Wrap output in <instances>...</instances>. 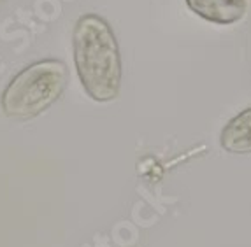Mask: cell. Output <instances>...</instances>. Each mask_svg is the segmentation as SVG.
Returning <instances> with one entry per match:
<instances>
[{
  "label": "cell",
  "mask_w": 251,
  "mask_h": 247,
  "mask_svg": "<svg viewBox=\"0 0 251 247\" xmlns=\"http://www.w3.org/2000/svg\"><path fill=\"white\" fill-rule=\"evenodd\" d=\"M0 2H2V0H0Z\"/></svg>",
  "instance_id": "5b68a950"
},
{
  "label": "cell",
  "mask_w": 251,
  "mask_h": 247,
  "mask_svg": "<svg viewBox=\"0 0 251 247\" xmlns=\"http://www.w3.org/2000/svg\"><path fill=\"white\" fill-rule=\"evenodd\" d=\"M67 84V67L58 60L35 62L11 79L0 105L5 116L30 119L50 109L62 96Z\"/></svg>",
  "instance_id": "7a4b0ae2"
},
{
  "label": "cell",
  "mask_w": 251,
  "mask_h": 247,
  "mask_svg": "<svg viewBox=\"0 0 251 247\" xmlns=\"http://www.w3.org/2000/svg\"><path fill=\"white\" fill-rule=\"evenodd\" d=\"M222 146L230 153H251V107L226 123L222 130Z\"/></svg>",
  "instance_id": "277c9868"
},
{
  "label": "cell",
  "mask_w": 251,
  "mask_h": 247,
  "mask_svg": "<svg viewBox=\"0 0 251 247\" xmlns=\"http://www.w3.org/2000/svg\"><path fill=\"white\" fill-rule=\"evenodd\" d=\"M193 13L216 25H230L246 14V0H186Z\"/></svg>",
  "instance_id": "3957f363"
},
{
  "label": "cell",
  "mask_w": 251,
  "mask_h": 247,
  "mask_svg": "<svg viewBox=\"0 0 251 247\" xmlns=\"http://www.w3.org/2000/svg\"><path fill=\"white\" fill-rule=\"evenodd\" d=\"M74 62L84 91L97 102L114 100L122 84V60L113 30L97 14L81 16L74 28Z\"/></svg>",
  "instance_id": "6da1fadb"
}]
</instances>
